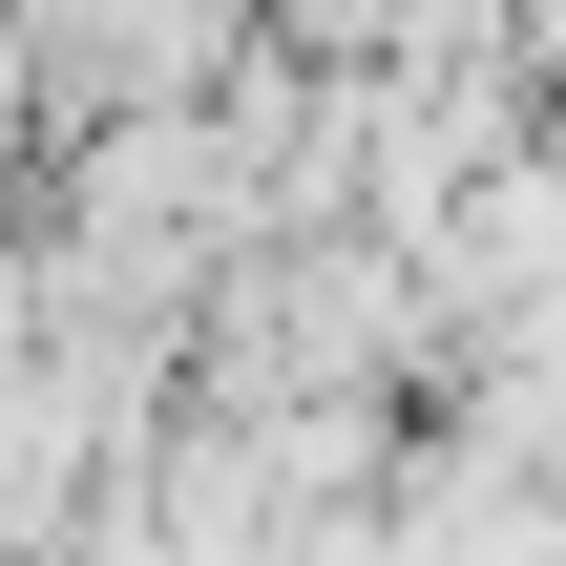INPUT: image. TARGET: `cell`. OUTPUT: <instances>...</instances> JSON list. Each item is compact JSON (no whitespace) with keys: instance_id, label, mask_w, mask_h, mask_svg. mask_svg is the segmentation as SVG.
<instances>
[{"instance_id":"obj_1","label":"cell","mask_w":566,"mask_h":566,"mask_svg":"<svg viewBox=\"0 0 566 566\" xmlns=\"http://www.w3.org/2000/svg\"><path fill=\"white\" fill-rule=\"evenodd\" d=\"M21 42H42L63 84H105V105H126V84L189 105V84L231 63V0H21Z\"/></svg>"}]
</instances>
